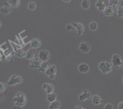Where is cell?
Listing matches in <instances>:
<instances>
[{"instance_id": "obj_24", "label": "cell", "mask_w": 123, "mask_h": 109, "mask_svg": "<svg viewBox=\"0 0 123 109\" xmlns=\"http://www.w3.org/2000/svg\"><path fill=\"white\" fill-rule=\"evenodd\" d=\"M121 0H109V6L114 7H115L117 6H118L121 4Z\"/></svg>"}, {"instance_id": "obj_34", "label": "cell", "mask_w": 123, "mask_h": 109, "mask_svg": "<svg viewBox=\"0 0 123 109\" xmlns=\"http://www.w3.org/2000/svg\"><path fill=\"white\" fill-rule=\"evenodd\" d=\"M83 107L81 106V105H77L75 107V109H82Z\"/></svg>"}, {"instance_id": "obj_3", "label": "cell", "mask_w": 123, "mask_h": 109, "mask_svg": "<svg viewBox=\"0 0 123 109\" xmlns=\"http://www.w3.org/2000/svg\"><path fill=\"white\" fill-rule=\"evenodd\" d=\"M112 64L115 68H118L123 65L122 58L120 55L115 54L112 57Z\"/></svg>"}, {"instance_id": "obj_16", "label": "cell", "mask_w": 123, "mask_h": 109, "mask_svg": "<svg viewBox=\"0 0 123 109\" xmlns=\"http://www.w3.org/2000/svg\"><path fill=\"white\" fill-rule=\"evenodd\" d=\"M31 45L32 48H38L41 46L42 45V42H41L40 40L38 38H34V39L32 40L31 41Z\"/></svg>"}, {"instance_id": "obj_37", "label": "cell", "mask_w": 123, "mask_h": 109, "mask_svg": "<svg viewBox=\"0 0 123 109\" xmlns=\"http://www.w3.org/2000/svg\"><path fill=\"white\" fill-rule=\"evenodd\" d=\"M1 25H2V23H1V21H0V28H1Z\"/></svg>"}, {"instance_id": "obj_36", "label": "cell", "mask_w": 123, "mask_h": 109, "mask_svg": "<svg viewBox=\"0 0 123 109\" xmlns=\"http://www.w3.org/2000/svg\"><path fill=\"white\" fill-rule=\"evenodd\" d=\"M122 62H123V65H122V67H123V58H122Z\"/></svg>"}, {"instance_id": "obj_26", "label": "cell", "mask_w": 123, "mask_h": 109, "mask_svg": "<svg viewBox=\"0 0 123 109\" xmlns=\"http://www.w3.org/2000/svg\"><path fill=\"white\" fill-rule=\"evenodd\" d=\"M117 15L118 17H123V6H120V7H118Z\"/></svg>"}, {"instance_id": "obj_22", "label": "cell", "mask_w": 123, "mask_h": 109, "mask_svg": "<svg viewBox=\"0 0 123 109\" xmlns=\"http://www.w3.org/2000/svg\"><path fill=\"white\" fill-rule=\"evenodd\" d=\"M49 67V65H48V62L47 61H45V62H42V65H41L38 71L41 72H46V71L47 69Z\"/></svg>"}, {"instance_id": "obj_39", "label": "cell", "mask_w": 123, "mask_h": 109, "mask_svg": "<svg viewBox=\"0 0 123 109\" xmlns=\"http://www.w3.org/2000/svg\"></svg>"}, {"instance_id": "obj_27", "label": "cell", "mask_w": 123, "mask_h": 109, "mask_svg": "<svg viewBox=\"0 0 123 109\" xmlns=\"http://www.w3.org/2000/svg\"><path fill=\"white\" fill-rule=\"evenodd\" d=\"M90 28L91 29L92 31H96L97 29V27H98V25H97V23L95 22H92L90 24Z\"/></svg>"}, {"instance_id": "obj_28", "label": "cell", "mask_w": 123, "mask_h": 109, "mask_svg": "<svg viewBox=\"0 0 123 109\" xmlns=\"http://www.w3.org/2000/svg\"><path fill=\"white\" fill-rule=\"evenodd\" d=\"M7 88V85L3 82H0V92H2Z\"/></svg>"}, {"instance_id": "obj_32", "label": "cell", "mask_w": 123, "mask_h": 109, "mask_svg": "<svg viewBox=\"0 0 123 109\" xmlns=\"http://www.w3.org/2000/svg\"><path fill=\"white\" fill-rule=\"evenodd\" d=\"M118 107V109H123V102L119 103Z\"/></svg>"}, {"instance_id": "obj_2", "label": "cell", "mask_w": 123, "mask_h": 109, "mask_svg": "<svg viewBox=\"0 0 123 109\" xmlns=\"http://www.w3.org/2000/svg\"><path fill=\"white\" fill-rule=\"evenodd\" d=\"M98 67L101 72L105 74L111 73L112 70V65L107 61H102L100 62Z\"/></svg>"}, {"instance_id": "obj_4", "label": "cell", "mask_w": 123, "mask_h": 109, "mask_svg": "<svg viewBox=\"0 0 123 109\" xmlns=\"http://www.w3.org/2000/svg\"><path fill=\"white\" fill-rule=\"evenodd\" d=\"M22 77L20 75H12L8 81V85L10 86H15L18 84H20L22 82Z\"/></svg>"}, {"instance_id": "obj_38", "label": "cell", "mask_w": 123, "mask_h": 109, "mask_svg": "<svg viewBox=\"0 0 123 109\" xmlns=\"http://www.w3.org/2000/svg\"><path fill=\"white\" fill-rule=\"evenodd\" d=\"M1 53H0V61H1Z\"/></svg>"}, {"instance_id": "obj_30", "label": "cell", "mask_w": 123, "mask_h": 109, "mask_svg": "<svg viewBox=\"0 0 123 109\" xmlns=\"http://www.w3.org/2000/svg\"><path fill=\"white\" fill-rule=\"evenodd\" d=\"M104 109H114V105L111 103H108L105 105Z\"/></svg>"}, {"instance_id": "obj_33", "label": "cell", "mask_w": 123, "mask_h": 109, "mask_svg": "<svg viewBox=\"0 0 123 109\" xmlns=\"http://www.w3.org/2000/svg\"><path fill=\"white\" fill-rule=\"evenodd\" d=\"M12 109H22V107H19V106H18V105H14V106H13V107H12Z\"/></svg>"}, {"instance_id": "obj_23", "label": "cell", "mask_w": 123, "mask_h": 109, "mask_svg": "<svg viewBox=\"0 0 123 109\" xmlns=\"http://www.w3.org/2000/svg\"><path fill=\"white\" fill-rule=\"evenodd\" d=\"M8 4L12 7L17 8L20 5V0H8Z\"/></svg>"}, {"instance_id": "obj_25", "label": "cell", "mask_w": 123, "mask_h": 109, "mask_svg": "<svg viewBox=\"0 0 123 109\" xmlns=\"http://www.w3.org/2000/svg\"><path fill=\"white\" fill-rule=\"evenodd\" d=\"M81 6L84 9H88L91 6V3L88 0H83L81 3Z\"/></svg>"}, {"instance_id": "obj_6", "label": "cell", "mask_w": 123, "mask_h": 109, "mask_svg": "<svg viewBox=\"0 0 123 109\" xmlns=\"http://www.w3.org/2000/svg\"><path fill=\"white\" fill-rule=\"evenodd\" d=\"M43 61L39 58V57H34V58L30 59V67L31 68H37V69H39L41 65H42Z\"/></svg>"}, {"instance_id": "obj_5", "label": "cell", "mask_w": 123, "mask_h": 109, "mask_svg": "<svg viewBox=\"0 0 123 109\" xmlns=\"http://www.w3.org/2000/svg\"><path fill=\"white\" fill-rule=\"evenodd\" d=\"M57 72V68L55 65H51L49 66L47 69L46 71L45 72L46 75L51 79H54L56 77V74Z\"/></svg>"}, {"instance_id": "obj_14", "label": "cell", "mask_w": 123, "mask_h": 109, "mask_svg": "<svg viewBox=\"0 0 123 109\" xmlns=\"http://www.w3.org/2000/svg\"><path fill=\"white\" fill-rule=\"evenodd\" d=\"M96 6L100 11H104L106 7L105 3V0H97L96 3Z\"/></svg>"}, {"instance_id": "obj_35", "label": "cell", "mask_w": 123, "mask_h": 109, "mask_svg": "<svg viewBox=\"0 0 123 109\" xmlns=\"http://www.w3.org/2000/svg\"><path fill=\"white\" fill-rule=\"evenodd\" d=\"M62 1H64V2H70L71 0H62Z\"/></svg>"}, {"instance_id": "obj_17", "label": "cell", "mask_w": 123, "mask_h": 109, "mask_svg": "<svg viewBox=\"0 0 123 109\" xmlns=\"http://www.w3.org/2000/svg\"><path fill=\"white\" fill-rule=\"evenodd\" d=\"M92 102L93 104L96 105H100L103 103V101L102 100V98L97 95H95L92 98Z\"/></svg>"}, {"instance_id": "obj_8", "label": "cell", "mask_w": 123, "mask_h": 109, "mask_svg": "<svg viewBox=\"0 0 123 109\" xmlns=\"http://www.w3.org/2000/svg\"><path fill=\"white\" fill-rule=\"evenodd\" d=\"M91 97V93L88 90H85L82 93H80L79 96V99L80 101H85L90 99Z\"/></svg>"}, {"instance_id": "obj_13", "label": "cell", "mask_w": 123, "mask_h": 109, "mask_svg": "<svg viewBox=\"0 0 123 109\" xmlns=\"http://www.w3.org/2000/svg\"><path fill=\"white\" fill-rule=\"evenodd\" d=\"M36 53V49H34V48H31V49H29V50L26 52V57L27 59H31L34 57Z\"/></svg>"}, {"instance_id": "obj_7", "label": "cell", "mask_w": 123, "mask_h": 109, "mask_svg": "<svg viewBox=\"0 0 123 109\" xmlns=\"http://www.w3.org/2000/svg\"><path fill=\"white\" fill-rule=\"evenodd\" d=\"M50 53L49 51L46 50H42L38 53V57L42 60L43 62L47 61L50 58Z\"/></svg>"}, {"instance_id": "obj_20", "label": "cell", "mask_w": 123, "mask_h": 109, "mask_svg": "<svg viewBox=\"0 0 123 109\" xmlns=\"http://www.w3.org/2000/svg\"><path fill=\"white\" fill-rule=\"evenodd\" d=\"M56 97H57L56 93H55V92H52V93L48 94V95H47V99L50 103H52V102L56 101Z\"/></svg>"}, {"instance_id": "obj_18", "label": "cell", "mask_w": 123, "mask_h": 109, "mask_svg": "<svg viewBox=\"0 0 123 109\" xmlns=\"http://www.w3.org/2000/svg\"><path fill=\"white\" fill-rule=\"evenodd\" d=\"M0 11L4 15H7V14H8L9 13H10L12 11V8L10 7L9 6H6L2 7V8L0 9Z\"/></svg>"}, {"instance_id": "obj_40", "label": "cell", "mask_w": 123, "mask_h": 109, "mask_svg": "<svg viewBox=\"0 0 123 109\" xmlns=\"http://www.w3.org/2000/svg\"><path fill=\"white\" fill-rule=\"evenodd\" d=\"M84 109V108H83V109Z\"/></svg>"}, {"instance_id": "obj_19", "label": "cell", "mask_w": 123, "mask_h": 109, "mask_svg": "<svg viewBox=\"0 0 123 109\" xmlns=\"http://www.w3.org/2000/svg\"><path fill=\"white\" fill-rule=\"evenodd\" d=\"M61 103L59 101L56 100L55 101L50 103V104L49 106V109H58L60 107Z\"/></svg>"}, {"instance_id": "obj_21", "label": "cell", "mask_w": 123, "mask_h": 109, "mask_svg": "<svg viewBox=\"0 0 123 109\" xmlns=\"http://www.w3.org/2000/svg\"><path fill=\"white\" fill-rule=\"evenodd\" d=\"M15 54L17 56L19 57H24L26 56V52L21 49H16L15 50Z\"/></svg>"}, {"instance_id": "obj_31", "label": "cell", "mask_w": 123, "mask_h": 109, "mask_svg": "<svg viewBox=\"0 0 123 109\" xmlns=\"http://www.w3.org/2000/svg\"><path fill=\"white\" fill-rule=\"evenodd\" d=\"M74 26H73V25H71V24H68V25H67V26H66V29H67V30H68V31H71V30H73L74 29Z\"/></svg>"}, {"instance_id": "obj_1", "label": "cell", "mask_w": 123, "mask_h": 109, "mask_svg": "<svg viewBox=\"0 0 123 109\" xmlns=\"http://www.w3.org/2000/svg\"><path fill=\"white\" fill-rule=\"evenodd\" d=\"M13 101L16 103V105L19 107H23L26 104L27 98L26 95L24 93L19 92H18L15 97L13 99Z\"/></svg>"}, {"instance_id": "obj_9", "label": "cell", "mask_w": 123, "mask_h": 109, "mask_svg": "<svg viewBox=\"0 0 123 109\" xmlns=\"http://www.w3.org/2000/svg\"><path fill=\"white\" fill-rule=\"evenodd\" d=\"M79 49L83 53H88L91 50V45L87 42H82L80 44Z\"/></svg>"}, {"instance_id": "obj_12", "label": "cell", "mask_w": 123, "mask_h": 109, "mask_svg": "<svg viewBox=\"0 0 123 109\" xmlns=\"http://www.w3.org/2000/svg\"><path fill=\"white\" fill-rule=\"evenodd\" d=\"M78 69L81 73H86L90 69V67L86 63H80L78 67Z\"/></svg>"}, {"instance_id": "obj_29", "label": "cell", "mask_w": 123, "mask_h": 109, "mask_svg": "<svg viewBox=\"0 0 123 109\" xmlns=\"http://www.w3.org/2000/svg\"><path fill=\"white\" fill-rule=\"evenodd\" d=\"M28 7L30 10H35L36 8V4L35 2H31L30 4H28Z\"/></svg>"}, {"instance_id": "obj_11", "label": "cell", "mask_w": 123, "mask_h": 109, "mask_svg": "<svg viewBox=\"0 0 123 109\" xmlns=\"http://www.w3.org/2000/svg\"><path fill=\"white\" fill-rule=\"evenodd\" d=\"M43 88L46 91L48 94L54 92V89H55V87H54V86L52 85V84L47 83L43 84Z\"/></svg>"}, {"instance_id": "obj_15", "label": "cell", "mask_w": 123, "mask_h": 109, "mask_svg": "<svg viewBox=\"0 0 123 109\" xmlns=\"http://www.w3.org/2000/svg\"><path fill=\"white\" fill-rule=\"evenodd\" d=\"M114 13H115L114 8L111 6L106 7L104 10L105 15L107 16H112L114 15Z\"/></svg>"}, {"instance_id": "obj_10", "label": "cell", "mask_w": 123, "mask_h": 109, "mask_svg": "<svg viewBox=\"0 0 123 109\" xmlns=\"http://www.w3.org/2000/svg\"><path fill=\"white\" fill-rule=\"evenodd\" d=\"M72 25H73L74 28L76 29L77 31H78V35H81L84 32V25L82 23H73Z\"/></svg>"}]
</instances>
